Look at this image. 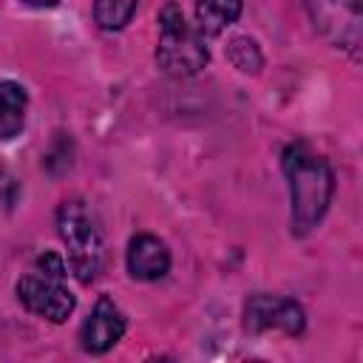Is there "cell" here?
<instances>
[{
  "label": "cell",
  "mask_w": 363,
  "mask_h": 363,
  "mask_svg": "<svg viewBox=\"0 0 363 363\" xmlns=\"http://www.w3.org/2000/svg\"><path fill=\"white\" fill-rule=\"evenodd\" d=\"M284 173L289 182V201H292V216L289 227L295 238L309 235L320 218L326 216L332 196H335V173L329 162L315 153L306 142H295L284 150Z\"/></svg>",
  "instance_id": "obj_1"
},
{
  "label": "cell",
  "mask_w": 363,
  "mask_h": 363,
  "mask_svg": "<svg viewBox=\"0 0 363 363\" xmlns=\"http://www.w3.org/2000/svg\"><path fill=\"white\" fill-rule=\"evenodd\" d=\"M156 62L170 77H193L210 62L204 34L184 20V11L176 3H167L159 11Z\"/></svg>",
  "instance_id": "obj_2"
},
{
  "label": "cell",
  "mask_w": 363,
  "mask_h": 363,
  "mask_svg": "<svg viewBox=\"0 0 363 363\" xmlns=\"http://www.w3.org/2000/svg\"><path fill=\"white\" fill-rule=\"evenodd\" d=\"M57 230L68 250L71 272L82 284L96 281V275L102 272V264H105V244H102V233H99L91 210L85 207V201H79V199L62 201L57 210Z\"/></svg>",
  "instance_id": "obj_3"
},
{
  "label": "cell",
  "mask_w": 363,
  "mask_h": 363,
  "mask_svg": "<svg viewBox=\"0 0 363 363\" xmlns=\"http://www.w3.org/2000/svg\"><path fill=\"white\" fill-rule=\"evenodd\" d=\"M17 298L28 312H34L51 323H62L77 306L74 295L65 286L62 258L57 252H43L34 261L31 272H26L17 281Z\"/></svg>",
  "instance_id": "obj_4"
},
{
  "label": "cell",
  "mask_w": 363,
  "mask_h": 363,
  "mask_svg": "<svg viewBox=\"0 0 363 363\" xmlns=\"http://www.w3.org/2000/svg\"><path fill=\"white\" fill-rule=\"evenodd\" d=\"M303 6L323 40H329L335 48L349 51L352 57L360 54V0H303Z\"/></svg>",
  "instance_id": "obj_5"
},
{
  "label": "cell",
  "mask_w": 363,
  "mask_h": 363,
  "mask_svg": "<svg viewBox=\"0 0 363 363\" xmlns=\"http://www.w3.org/2000/svg\"><path fill=\"white\" fill-rule=\"evenodd\" d=\"M244 326L247 332H267L281 329L286 335H301L306 326V315L301 303L284 295H252L244 309Z\"/></svg>",
  "instance_id": "obj_6"
},
{
  "label": "cell",
  "mask_w": 363,
  "mask_h": 363,
  "mask_svg": "<svg viewBox=\"0 0 363 363\" xmlns=\"http://www.w3.org/2000/svg\"><path fill=\"white\" fill-rule=\"evenodd\" d=\"M125 329H128V320H125L122 309H119L108 295H102V298L96 301L94 312L88 315V320H85L82 329H79V343H82L85 352L102 354V352H108L113 343H119V337L125 335Z\"/></svg>",
  "instance_id": "obj_7"
},
{
  "label": "cell",
  "mask_w": 363,
  "mask_h": 363,
  "mask_svg": "<svg viewBox=\"0 0 363 363\" xmlns=\"http://www.w3.org/2000/svg\"><path fill=\"white\" fill-rule=\"evenodd\" d=\"M170 269V250L162 238L139 233L128 244V272L136 281H159Z\"/></svg>",
  "instance_id": "obj_8"
},
{
  "label": "cell",
  "mask_w": 363,
  "mask_h": 363,
  "mask_svg": "<svg viewBox=\"0 0 363 363\" xmlns=\"http://www.w3.org/2000/svg\"><path fill=\"white\" fill-rule=\"evenodd\" d=\"M26 105V91L11 79H0V139H14L23 130Z\"/></svg>",
  "instance_id": "obj_9"
},
{
  "label": "cell",
  "mask_w": 363,
  "mask_h": 363,
  "mask_svg": "<svg viewBox=\"0 0 363 363\" xmlns=\"http://www.w3.org/2000/svg\"><path fill=\"white\" fill-rule=\"evenodd\" d=\"M241 14V0H196V28L207 37L221 34Z\"/></svg>",
  "instance_id": "obj_10"
},
{
  "label": "cell",
  "mask_w": 363,
  "mask_h": 363,
  "mask_svg": "<svg viewBox=\"0 0 363 363\" xmlns=\"http://www.w3.org/2000/svg\"><path fill=\"white\" fill-rule=\"evenodd\" d=\"M139 0H94V20L105 31H119L130 23Z\"/></svg>",
  "instance_id": "obj_11"
},
{
  "label": "cell",
  "mask_w": 363,
  "mask_h": 363,
  "mask_svg": "<svg viewBox=\"0 0 363 363\" xmlns=\"http://www.w3.org/2000/svg\"><path fill=\"white\" fill-rule=\"evenodd\" d=\"M227 57H230V62H233L238 71H244V74H255V71L261 68V62H264L261 48H258L255 40H250V37H233L230 45H227Z\"/></svg>",
  "instance_id": "obj_12"
},
{
  "label": "cell",
  "mask_w": 363,
  "mask_h": 363,
  "mask_svg": "<svg viewBox=\"0 0 363 363\" xmlns=\"http://www.w3.org/2000/svg\"><path fill=\"white\" fill-rule=\"evenodd\" d=\"M23 3H28L34 9H51V6H57V0H23Z\"/></svg>",
  "instance_id": "obj_13"
}]
</instances>
